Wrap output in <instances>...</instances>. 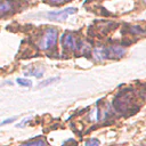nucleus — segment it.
<instances>
[{
  "label": "nucleus",
  "instance_id": "nucleus-1",
  "mask_svg": "<svg viewBox=\"0 0 146 146\" xmlns=\"http://www.w3.org/2000/svg\"><path fill=\"white\" fill-rule=\"evenodd\" d=\"M125 49L119 46H112L108 48H97L94 51V57L97 60H103L107 58H119L123 56Z\"/></svg>",
  "mask_w": 146,
  "mask_h": 146
},
{
  "label": "nucleus",
  "instance_id": "nucleus-2",
  "mask_svg": "<svg viewBox=\"0 0 146 146\" xmlns=\"http://www.w3.org/2000/svg\"><path fill=\"white\" fill-rule=\"evenodd\" d=\"M57 36H58V32L56 29L54 27H48L42 36L40 38L39 42H38V46L41 50H49L50 48H52L54 46H56V42H57Z\"/></svg>",
  "mask_w": 146,
  "mask_h": 146
},
{
  "label": "nucleus",
  "instance_id": "nucleus-3",
  "mask_svg": "<svg viewBox=\"0 0 146 146\" xmlns=\"http://www.w3.org/2000/svg\"><path fill=\"white\" fill-rule=\"evenodd\" d=\"M62 44H63V48L68 49L71 51H75L76 49L80 48V44H79V41H78L76 36L71 32H67V33H65L63 35Z\"/></svg>",
  "mask_w": 146,
  "mask_h": 146
},
{
  "label": "nucleus",
  "instance_id": "nucleus-4",
  "mask_svg": "<svg viewBox=\"0 0 146 146\" xmlns=\"http://www.w3.org/2000/svg\"><path fill=\"white\" fill-rule=\"evenodd\" d=\"M76 13V8H66L64 10H59V11H50L48 14L50 19H55V21H65L67 18L68 15L71 14H75Z\"/></svg>",
  "mask_w": 146,
  "mask_h": 146
},
{
  "label": "nucleus",
  "instance_id": "nucleus-5",
  "mask_svg": "<svg viewBox=\"0 0 146 146\" xmlns=\"http://www.w3.org/2000/svg\"><path fill=\"white\" fill-rule=\"evenodd\" d=\"M13 2L9 0H3L0 1V16H3L6 14H8L11 9H13Z\"/></svg>",
  "mask_w": 146,
  "mask_h": 146
},
{
  "label": "nucleus",
  "instance_id": "nucleus-6",
  "mask_svg": "<svg viewBox=\"0 0 146 146\" xmlns=\"http://www.w3.org/2000/svg\"><path fill=\"white\" fill-rule=\"evenodd\" d=\"M19 146H46V143L42 139H38V140H31V141L21 144Z\"/></svg>",
  "mask_w": 146,
  "mask_h": 146
},
{
  "label": "nucleus",
  "instance_id": "nucleus-7",
  "mask_svg": "<svg viewBox=\"0 0 146 146\" xmlns=\"http://www.w3.org/2000/svg\"><path fill=\"white\" fill-rule=\"evenodd\" d=\"M17 83L19 86H23V87H31L32 86V81L29 80V79H23V78H18L17 79Z\"/></svg>",
  "mask_w": 146,
  "mask_h": 146
},
{
  "label": "nucleus",
  "instance_id": "nucleus-8",
  "mask_svg": "<svg viewBox=\"0 0 146 146\" xmlns=\"http://www.w3.org/2000/svg\"><path fill=\"white\" fill-rule=\"evenodd\" d=\"M99 145H100V141L97 138H91L84 144V146H99Z\"/></svg>",
  "mask_w": 146,
  "mask_h": 146
},
{
  "label": "nucleus",
  "instance_id": "nucleus-9",
  "mask_svg": "<svg viewBox=\"0 0 146 146\" xmlns=\"http://www.w3.org/2000/svg\"><path fill=\"white\" fill-rule=\"evenodd\" d=\"M56 80H58V78H51V79H48V80L43 81L42 83H40V84H39V88L44 87V86H48V84H50V83H51V81H56Z\"/></svg>",
  "mask_w": 146,
  "mask_h": 146
},
{
  "label": "nucleus",
  "instance_id": "nucleus-10",
  "mask_svg": "<svg viewBox=\"0 0 146 146\" xmlns=\"http://www.w3.org/2000/svg\"><path fill=\"white\" fill-rule=\"evenodd\" d=\"M25 74H31V75H34V76H36V78H40V76H42V71L33 70V71H30L29 73H25Z\"/></svg>",
  "mask_w": 146,
  "mask_h": 146
},
{
  "label": "nucleus",
  "instance_id": "nucleus-11",
  "mask_svg": "<svg viewBox=\"0 0 146 146\" xmlns=\"http://www.w3.org/2000/svg\"><path fill=\"white\" fill-rule=\"evenodd\" d=\"M49 3H52V5H62L64 2H67V1H71V0H47Z\"/></svg>",
  "mask_w": 146,
  "mask_h": 146
},
{
  "label": "nucleus",
  "instance_id": "nucleus-12",
  "mask_svg": "<svg viewBox=\"0 0 146 146\" xmlns=\"http://www.w3.org/2000/svg\"><path fill=\"white\" fill-rule=\"evenodd\" d=\"M16 120V117H10V119H7V120H5V121H2L1 123H0V127L1 125H3V124H7V123H11V122H14Z\"/></svg>",
  "mask_w": 146,
  "mask_h": 146
},
{
  "label": "nucleus",
  "instance_id": "nucleus-13",
  "mask_svg": "<svg viewBox=\"0 0 146 146\" xmlns=\"http://www.w3.org/2000/svg\"><path fill=\"white\" fill-rule=\"evenodd\" d=\"M144 97H145V98H146V92H145V94H144Z\"/></svg>",
  "mask_w": 146,
  "mask_h": 146
},
{
  "label": "nucleus",
  "instance_id": "nucleus-14",
  "mask_svg": "<svg viewBox=\"0 0 146 146\" xmlns=\"http://www.w3.org/2000/svg\"><path fill=\"white\" fill-rule=\"evenodd\" d=\"M143 1H144V2H146V0H143Z\"/></svg>",
  "mask_w": 146,
  "mask_h": 146
}]
</instances>
